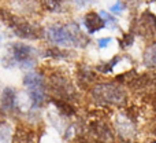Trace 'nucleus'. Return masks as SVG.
I'll list each match as a JSON object with an SVG mask.
<instances>
[{"label":"nucleus","mask_w":156,"mask_h":143,"mask_svg":"<svg viewBox=\"0 0 156 143\" xmlns=\"http://www.w3.org/2000/svg\"><path fill=\"white\" fill-rule=\"evenodd\" d=\"M48 39L59 46L65 47H85L88 44L86 37L82 35L77 24L52 25L47 32Z\"/></svg>","instance_id":"f257e3e1"},{"label":"nucleus","mask_w":156,"mask_h":143,"mask_svg":"<svg viewBox=\"0 0 156 143\" xmlns=\"http://www.w3.org/2000/svg\"><path fill=\"white\" fill-rule=\"evenodd\" d=\"M36 62V51L33 47L27 46L25 43L16 41L11 43L7 47L4 58H3V65L5 68H32Z\"/></svg>","instance_id":"f03ea898"},{"label":"nucleus","mask_w":156,"mask_h":143,"mask_svg":"<svg viewBox=\"0 0 156 143\" xmlns=\"http://www.w3.org/2000/svg\"><path fill=\"white\" fill-rule=\"evenodd\" d=\"M92 96L96 103L105 106H119L126 102V91L114 83L97 84L92 89Z\"/></svg>","instance_id":"7ed1b4c3"},{"label":"nucleus","mask_w":156,"mask_h":143,"mask_svg":"<svg viewBox=\"0 0 156 143\" xmlns=\"http://www.w3.org/2000/svg\"><path fill=\"white\" fill-rule=\"evenodd\" d=\"M0 15H2L3 22H4L18 37L37 40V39H40L41 35H43V30L40 29L38 25L32 24V22L26 21V19L21 18V17L12 15V14H10L8 11H4V10L0 11Z\"/></svg>","instance_id":"20e7f679"},{"label":"nucleus","mask_w":156,"mask_h":143,"mask_svg":"<svg viewBox=\"0 0 156 143\" xmlns=\"http://www.w3.org/2000/svg\"><path fill=\"white\" fill-rule=\"evenodd\" d=\"M23 84L27 88L29 96L32 99V105L34 107H40L45 100V91H44V83L41 74L30 72L25 76Z\"/></svg>","instance_id":"39448f33"},{"label":"nucleus","mask_w":156,"mask_h":143,"mask_svg":"<svg viewBox=\"0 0 156 143\" xmlns=\"http://www.w3.org/2000/svg\"><path fill=\"white\" fill-rule=\"evenodd\" d=\"M51 87L59 96L65 98V99H71L74 96V88L65 77L62 76H52L51 78Z\"/></svg>","instance_id":"423d86ee"},{"label":"nucleus","mask_w":156,"mask_h":143,"mask_svg":"<svg viewBox=\"0 0 156 143\" xmlns=\"http://www.w3.org/2000/svg\"><path fill=\"white\" fill-rule=\"evenodd\" d=\"M83 24H85V28L89 33H96L97 30L103 29L105 26L103 18L100 17V14L96 13H89L85 15V19H83Z\"/></svg>","instance_id":"0eeeda50"},{"label":"nucleus","mask_w":156,"mask_h":143,"mask_svg":"<svg viewBox=\"0 0 156 143\" xmlns=\"http://www.w3.org/2000/svg\"><path fill=\"white\" fill-rule=\"evenodd\" d=\"M116 130L125 138H130V136L134 135L136 132V127L133 124V121L126 116H121L116 120Z\"/></svg>","instance_id":"6e6552de"},{"label":"nucleus","mask_w":156,"mask_h":143,"mask_svg":"<svg viewBox=\"0 0 156 143\" xmlns=\"http://www.w3.org/2000/svg\"><path fill=\"white\" fill-rule=\"evenodd\" d=\"M16 103V94L12 88H5L2 94V107L4 110H12Z\"/></svg>","instance_id":"1a4fd4ad"},{"label":"nucleus","mask_w":156,"mask_h":143,"mask_svg":"<svg viewBox=\"0 0 156 143\" xmlns=\"http://www.w3.org/2000/svg\"><path fill=\"white\" fill-rule=\"evenodd\" d=\"M14 143H37V142H36L33 132L25 130H18V132L14 136Z\"/></svg>","instance_id":"9d476101"},{"label":"nucleus","mask_w":156,"mask_h":143,"mask_svg":"<svg viewBox=\"0 0 156 143\" xmlns=\"http://www.w3.org/2000/svg\"><path fill=\"white\" fill-rule=\"evenodd\" d=\"M144 65L147 68H156V44L148 47L144 52Z\"/></svg>","instance_id":"9b49d317"},{"label":"nucleus","mask_w":156,"mask_h":143,"mask_svg":"<svg viewBox=\"0 0 156 143\" xmlns=\"http://www.w3.org/2000/svg\"><path fill=\"white\" fill-rule=\"evenodd\" d=\"M44 6L51 11H60L63 7L65 0H43Z\"/></svg>","instance_id":"f8f14e48"},{"label":"nucleus","mask_w":156,"mask_h":143,"mask_svg":"<svg viewBox=\"0 0 156 143\" xmlns=\"http://www.w3.org/2000/svg\"><path fill=\"white\" fill-rule=\"evenodd\" d=\"M100 17L103 18V21H104L105 26H111V29H114V28L116 26V19L114 18L112 15H110V14H107L105 11H100Z\"/></svg>","instance_id":"ddd939ff"},{"label":"nucleus","mask_w":156,"mask_h":143,"mask_svg":"<svg viewBox=\"0 0 156 143\" xmlns=\"http://www.w3.org/2000/svg\"><path fill=\"white\" fill-rule=\"evenodd\" d=\"M125 8H126V4H125L123 2H121V0H118L114 6H111L110 11L114 13V14H121L122 11H125Z\"/></svg>","instance_id":"4468645a"},{"label":"nucleus","mask_w":156,"mask_h":143,"mask_svg":"<svg viewBox=\"0 0 156 143\" xmlns=\"http://www.w3.org/2000/svg\"><path fill=\"white\" fill-rule=\"evenodd\" d=\"M111 40H112L111 37H101V39H99V40H97V46H99V48L103 50V48H105V47L111 43Z\"/></svg>","instance_id":"2eb2a0df"},{"label":"nucleus","mask_w":156,"mask_h":143,"mask_svg":"<svg viewBox=\"0 0 156 143\" xmlns=\"http://www.w3.org/2000/svg\"><path fill=\"white\" fill-rule=\"evenodd\" d=\"M4 121V114H3V111L0 110V122H3Z\"/></svg>","instance_id":"dca6fc26"}]
</instances>
